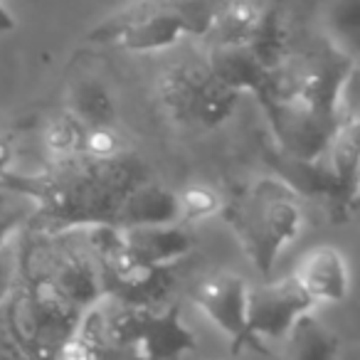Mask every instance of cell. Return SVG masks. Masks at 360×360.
I'll list each match as a JSON object with an SVG mask.
<instances>
[{"label":"cell","instance_id":"6da1fadb","mask_svg":"<svg viewBox=\"0 0 360 360\" xmlns=\"http://www.w3.org/2000/svg\"><path fill=\"white\" fill-rule=\"evenodd\" d=\"M148 178L134 155L52 160L40 173H13L0 178V188L30 200L27 225L35 232H72L96 225H114L121 198L139 180Z\"/></svg>","mask_w":360,"mask_h":360},{"label":"cell","instance_id":"7a4b0ae2","mask_svg":"<svg viewBox=\"0 0 360 360\" xmlns=\"http://www.w3.org/2000/svg\"><path fill=\"white\" fill-rule=\"evenodd\" d=\"M220 212L262 276L271 274L279 255L304 227L299 195L279 178H259L245 186L222 202Z\"/></svg>","mask_w":360,"mask_h":360},{"label":"cell","instance_id":"3957f363","mask_svg":"<svg viewBox=\"0 0 360 360\" xmlns=\"http://www.w3.org/2000/svg\"><path fill=\"white\" fill-rule=\"evenodd\" d=\"M94 309L121 360H180L195 350V335L183 323L178 304L129 306L101 299Z\"/></svg>","mask_w":360,"mask_h":360},{"label":"cell","instance_id":"277c9868","mask_svg":"<svg viewBox=\"0 0 360 360\" xmlns=\"http://www.w3.org/2000/svg\"><path fill=\"white\" fill-rule=\"evenodd\" d=\"M217 8L207 0H178V3H148L89 32L91 42L119 47L124 52H160L178 45L183 37L207 35Z\"/></svg>","mask_w":360,"mask_h":360},{"label":"cell","instance_id":"5b68a950","mask_svg":"<svg viewBox=\"0 0 360 360\" xmlns=\"http://www.w3.org/2000/svg\"><path fill=\"white\" fill-rule=\"evenodd\" d=\"M155 94L160 109L186 129H217L230 119L240 101V94L227 89L205 62L168 67L158 77Z\"/></svg>","mask_w":360,"mask_h":360},{"label":"cell","instance_id":"8992f818","mask_svg":"<svg viewBox=\"0 0 360 360\" xmlns=\"http://www.w3.org/2000/svg\"><path fill=\"white\" fill-rule=\"evenodd\" d=\"M259 104L281 155L296 160L323 158L338 119L321 114L296 99H259Z\"/></svg>","mask_w":360,"mask_h":360},{"label":"cell","instance_id":"52a82bcc","mask_svg":"<svg viewBox=\"0 0 360 360\" xmlns=\"http://www.w3.org/2000/svg\"><path fill=\"white\" fill-rule=\"evenodd\" d=\"M314 309V301L306 296L294 276L250 286L247 291V328L257 343L281 340L291 326Z\"/></svg>","mask_w":360,"mask_h":360},{"label":"cell","instance_id":"ba28073f","mask_svg":"<svg viewBox=\"0 0 360 360\" xmlns=\"http://www.w3.org/2000/svg\"><path fill=\"white\" fill-rule=\"evenodd\" d=\"M247 291H250V284L232 271L207 276L193 291L195 306L210 319V323H215L222 333L230 335L235 353L245 348L264 350V345L257 343L247 328Z\"/></svg>","mask_w":360,"mask_h":360},{"label":"cell","instance_id":"9c48e42d","mask_svg":"<svg viewBox=\"0 0 360 360\" xmlns=\"http://www.w3.org/2000/svg\"><path fill=\"white\" fill-rule=\"evenodd\" d=\"M121 242L129 252L131 259L141 262L146 266H170L180 264L195 247L193 235L180 227V222L170 225H139L124 227Z\"/></svg>","mask_w":360,"mask_h":360},{"label":"cell","instance_id":"30bf717a","mask_svg":"<svg viewBox=\"0 0 360 360\" xmlns=\"http://www.w3.org/2000/svg\"><path fill=\"white\" fill-rule=\"evenodd\" d=\"M314 304H338L350 291V269L340 250L321 245L306 252L294 274Z\"/></svg>","mask_w":360,"mask_h":360},{"label":"cell","instance_id":"8fae6325","mask_svg":"<svg viewBox=\"0 0 360 360\" xmlns=\"http://www.w3.org/2000/svg\"><path fill=\"white\" fill-rule=\"evenodd\" d=\"M269 163L276 168L279 180L289 188L294 195H306V198H323L330 207L335 210L338 217H348L353 212V207L348 205L343 191H340L338 180L330 173L328 165L319 160H296L289 155H281L279 150L269 155Z\"/></svg>","mask_w":360,"mask_h":360},{"label":"cell","instance_id":"7c38bea8","mask_svg":"<svg viewBox=\"0 0 360 360\" xmlns=\"http://www.w3.org/2000/svg\"><path fill=\"white\" fill-rule=\"evenodd\" d=\"M207 70L235 94L262 96L269 82V70L257 60L245 42H215L207 52Z\"/></svg>","mask_w":360,"mask_h":360},{"label":"cell","instance_id":"4fadbf2b","mask_svg":"<svg viewBox=\"0 0 360 360\" xmlns=\"http://www.w3.org/2000/svg\"><path fill=\"white\" fill-rule=\"evenodd\" d=\"M170 222H180L178 195L150 178L139 180L134 188H129L114 217V227L119 230L139 225H170Z\"/></svg>","mask_w":360,"mask_h":360},{"label":"cell","instance_id":"5bb4252c","mask_svg":"<svg viewBox=\"0 0 360 360\" xmlns=\"http://www.w3.org/2000/svg\"><path fill=\"white\" fill-rule=\"evenodd\" d=\"M360 116L340 119L328 141V168L338 180L348 205L355 210L358 205V186H360Z\"/></svg>","mask_w":360,"mask_h":360},{"label":"cell","instance_id":"9a60e30c","mask_svg":"<svg viewBox=\"0 0 360 360\" xmlns=\"http://www.w3.org/2000/svg\"><path fill=\"white\" fill-rule=\"evenodd\" d=\"M281 360H338L343 338L314 314H304L284 335Z\"/></svg>","mask_w":360,"mask_h":360},{"label":"cell","instance_id":"2e32d148","mask_svg":"<svg viewBox=\"0 0 360 360\" xmlns=\"http://www.w3.org/2000/svg\"><path fill=\"white\" fill-rule=\"evenodd\" d=\"M67 114L84 129H114L116 101L101 79L82 77L67 89Z\"/></svg>","mask_w":360,"mask_h":360},{"label":"cell","instance_id":"e0dca14e","mask_svg":"<svg viewBox=\"0 0 360 360\" xmlns=\"http://www.w3.org/2000/svg\"><path fill=\"white\" fill-rule=\"evenodd\" d=\"M245 45L257 55V60L266 67V70H276L281 62L289 57V35H286L284 20H281L279 11L274 8H262L259 18H257L255 27L247 35Z\"/></svg>","mask_w":360,"mask_h":360},{"label":"cell","instance_id":"ac0fdd59","mask_svg":"<svg viewBox=\"0 0 360 360\" xmlns=\"http://www.w3.org/2000/svg\"><path fill=\"white\" fill-rule=\"evenodd\" d=\"M259 13L262 8L252 0H227L217 8L207 35H215V42H245Z\"/></svg>","mask_w":360,"mask_h":360},{"label":"cell","instance_id":"d6986e66","mask_svg":"<svg viewBox=\"0 0 360 360\" xmlns=\"http://www.w3.org/2000/svg\"><path fill=\"white\" fill-rule=\"evenodd\" d=\"M328 27L333 32V45L343 52L355 50L360 37V0H333L328 11Z\"/></svg>","mask_w":360,"mask_h":360},{"label":"cell","instance_id":"ffe728a7","mask_svg":"<svg viewBox=\"0 0 360 360\" xmlns=\"http://www.w3.org/2000/svg\"><path fill=\"white\" fill-rule=\"evenodd\" d=\"M84 126L79 121H75L70 114L60 116L50 124V129L45 131V143L50 150L52 160H65L82 155V143H84Z\"/></svg>","mask_w":360,"mask_h":360},{"label":"cell","instance_id":"44dd1931","mask_svg":"<svg viewBox=\"0 0 360 360\" xmlns=\"http://www.w3.org/2000/svg\"><path fill=\"white\" fill-rule=\"evenodd\" d=\"M20 235L22 230L0 242V304L13 294L20 279Z\"/></svg>","mask_w":360,"mask_h":360},{"label":"cell","instance_id":"7402d4cb","mask_svg":"<svg viewBox=\"0 0 360 360\" xmlns=\"http://www.w3.org/2000/svg\"><path fill=\"white\" fill-rule=\"evenodd\" d=\"M180 200V220H202L210 217L212 212H217L222 207V200L217 198L215 191L210 188H188L183 195H178Z\"/></svg>","mask_w":360,"mask_h":360},{"label":"cell","instance_id":"603a6c76","mask_svg":"<svg viewBox=\"0 0 360 360\" xmlns=\"http://www.w3.org/2000/svg\"><path fill=\"white\" fill-rule=\"evenodd\" d=\"M30 212H32L30 200H25L18 193H15V202H8L6 198L0 195V242H6L13 235H18L27 225V220H30Z\"/></svg>","mask_w":360,"mask_h":360},{"label":"cell","instance_id":"cb8c5ba5","mask_svg":"<svg viewBox=\"0 0 360 360\" xmlns=\"http://www.w3.org/2000/svg\"><path fill=\"white\" fill-rule=\"evenodd\" d=\"M11 160H13V150H11V143L3 134H0V178L11 170Z\"/></svg>","mask_w":360,"mask_h":360},{"label":"cell","instance_id":"d4e9b609","mask_svg":"<svg viewBox=\"0 0 360 360\" xmlns=\"http://www.w3.org/2000/svg\"><path fill=\"white\" fill-rule=\"evenodd\" d=\"M15 27V18L6 8V3H0V32H11Z\"/></svg>","mask_w":360,"mask_h":360},{"label":"cell","instance_id":"484cf974","mask_svg":"<svg viewBox=\"0 0 360 360\" xmlns=\"http://www.w3.org/2000/svg\"><path fill=\"white\" fill-rule=\"evenodd\" d=\"M0 360H22V358L15 353V350H11V348H0Z\"/></svg>","mask_w":360,"mask_h":360}]
</instances>
